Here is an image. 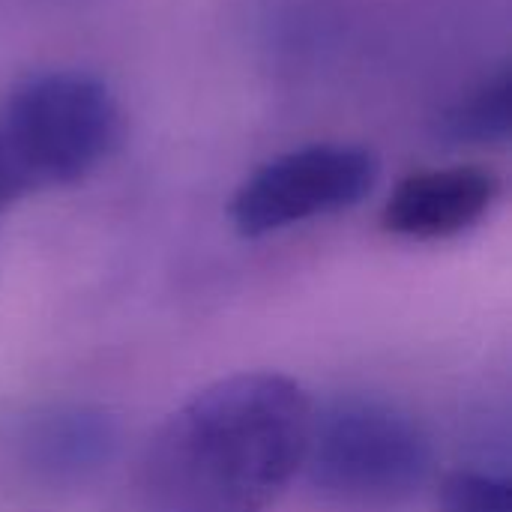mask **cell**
Here are the masks:
<instances>
[{
	"mask_svg": "<svg viewBox=\"0 0 512 512\" xmlns=\"http://www.w3.org/2000/svg\"><path fill=\"white\" fill-rule=\"evenodd\" d=\"M309 393L288 375L240 372L186 399L153 435L135 512H267L303 468Z\"/></svg>",
	"mask_w": 512,
	"mask_h": 512,
	"instance_id": "cell-1",
	"label": "cell"
},
{
	"mask_svg": "<svg viewBox=\"0 0 512 512\" xmlns=\"http://www.w3.org/2000/svg\"><path fill=\"white\" fill-rule=\"evenodd\" d=\"M123 138L111 87L81 69H48L0 99V213L93 174Z\"/></svg>",
	"mask_w": 512,
	"mask_h": 512,
	"instance_id": "cell-2",
	"label": "cell"
},
{
	"mask_svg": "<svg viewBox=\"0 0 512 512\" xmlns=\"http://www.w3.org/2000/svg\"><path fill=\"white\" fill-rule=\"evenodd\" d=\"M300 471L330 504L390 510L426 486L432 441L399 405L378 396H342L321 411L312 408Z\"/></svg>",
	"mask_w": 512,
	"mask_h": 512,
	"instance_id": "cell-3",
	"label": "cell"
},
{
	"mask_svg": "<svg viewBox=\"0 0 512 512\" xmlns=\"http://www.w3.org/2000/svg\"><path fill=\"white\" fill-rule=\"evenodd\" d=\"M381 162L360 144H306L258 165L231 195L228 219L240 237H267L357 207L372 195Z\"/></svg>",
	"mask_w": 512,
	"mask_h": 512,
	"instance_id": "cell-4",
	"label": "cell"
},
{
	"mask_svg": "<svg viewBox=\"0 0 512 512\" xmlns=\"http://www.w3.org/2000/svg\"><path fill=\"white\" fill-rule=\"evenodd\" d=\"M501 180L483 165H447L408 174L381 210L384 231L405 240H450L489 216Z\"/></svg>",
	"mask_w": 512,
	"mask_h": 512,
	"instance_id": "cell-5",
	"label": "cell"
},
{
	"mask_svg": "<svg viewBox=\"0 0 512 512\" xmlns=\"http://www.w3.org/2000/svg\"><path fill=\"white\" fill-rule=\"evenodd\" d=\"M114 420L93 405H51L18 432L24 468L48 483H78L96 474L114 453Z\"/></svg>",
	"mask_w": 512,
	"mask_h": 512,
	"instance_id": "cell-6",
	"label": "cell"
},
{
	"mask_svg": "<svg viewBox=\"0 0 512 512\" xmlns=\"http://www.w3.org/2000/svg\"><path fill=\"white\" fill-rule=\"evenodd\" d=\"M512 78L510 66H501L495 75L483 78L468 90L456 105H450L438 123L441 138L453 144H504L512 123Z\"/></svg>",
	"mask_w": 512,
	"mask_h": 512,
	"instance_id": "cell-7",
	"label": "cell"
},
{
	"mask_svg": "<svg viewBox=\"0 0 512 512\" xmlns=\"http://www.w3.org/2000/svg\"><path fill=\"white\" fill-rule=\"evenodd\" d=\"M438 512H512L510 477L486 468H459L438 489Z\"/></svg>",
	"mask_w": 512,
	"mask_h": 512,
	"instance_id": "cell-8",
	"label": "cell"
}]
</instances>
